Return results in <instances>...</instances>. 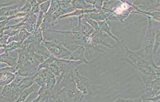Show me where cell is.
<instances>
[{"label":"cell","mask_w":160,"mask_h":102,"mask_svg":"<svg viewBox=\"0 0 160 102\" xmlns=\"http://www.w3.org/2000/svg\"><path fill=\"white\" fill-rule=\"evenodd\" d=\"M15 73L0 70V86L3 87L6 85L10 84L15 79Z\"/></svg>","instance_id":"obj_1"},{"label":"cell","mask_w":160,"mask_h":102,"mask_svg":"<svg viewBox=\"0 0 160 102\" xmlns=\"http://www.w3.org/2000/svg\"><path fill=\"white\" fill-rule=\"evenodd\" d=\"M18 56H12L10 54V52L8 51L0 55V61L6 63L10 67H14L16 66L18 61Z\"/></svg>","instance_id":"obj_2"},{"label":"cell","mask_w":160,"mask_h":102,"mask_svg":"<svg viewBox=\"0 0 160 102\" xmlns=\"http://www.w3.org/2000/svg\"><path fill=\"white\" fill-rule=\"evenodd\" d=\"M36 89H37V87L35 84L32 85L29 87L25 89L23 91L21 92L17 102H21L26 101V100H27L30 94L33 91H35Z\"/></svg>","instance_id":"obj_3"},{"label":"cell","mask_w":160,"mask_h":102,"mask_svg":"<svg viewBox=\"0 0 160 102\" xmlns=\"http://www.w3.org/2000/svg\"><path fill=\"white\" fill-rule=\"evenodd\" d=\"M5 47H6V51H8V52L13 51H15V50H18V49L22 48L23 43L12 41L11 42H9V44H6Z\"/></svg>","instance_id":"obj_4"},{"label":"cell","mask_w":160,"mask_h":102,"mask_svg":"<svg viewBox=\"0 0 160 102\" xmlns=\"http://www.w3.org/2000/svg\"><path fill=\"white\" fill-rule=\"evenodd\" d=\"M31 10H32V6L27 1H26V2L24 5L23 7H19V12H22V13H30V12H31Z\"/></svg>","instance_id":"obj_5"},{"label":"cell","mask_w":160,"mask_h":102,"mask_svg":"<svg viewBox=\"0 0 160 102\" xmlns=\"http://www.w3.org/2000/svg\"><path fill=\"white\" fill-rule=\"evenodd\" d=\"M28 2L31 4V5L32 6V10L31 12L33 14L35 13L38 11L39 10V6L38 5V1L37 0H26Z\"/></svg>","instance_id":"obj_6"},{"label":"cell","mask_w":160,"mask_h":102,"mask_svg":"<svg viewBox=\"0 0 160 102\" xmlns=\"http://www.w3.org/2000/svg\"><path fill=\"white\" fill-rule=\"evenodd\" d=\"M50 4V1H48L46 3H43L40 5V8H41V10H42V12H47L49 6Z\"/></svg>","instance_id":"obj_7"},{"label":"cell","mask_w":160,"mask_h":102,"mask_svg":"<svg viewBox=\"0 0 160 102\" xmlns=\"http://www.w3.org/2000/svg\"><path fill=\"white\" fill-rule=\"evenodd\" d=\"M12 2H9V3H0V9L2 7H3L4 6H9V5H12Z\"/></svg>","instance_id":"obj_8"},{"label":"cell","mask_w":160,"mask_h":102,"mask_svg":"<svg viewBox=\"0 0 160 102\" xmlns=\"http://www.w3.org/2000/svg\"><path fill=\"white\" fill-rule=\"evenodd\" d=\"M45 1H47V0H37V1H38L39 3H42V2H44Z\"/></svg>","instance_id":"obj_9"},{"label":"cell","mask_w":160,"mask_h":102,"mask_svg":"<svg viewBox=\"0 0 160 102\" xmlns=\"http://www.w3.org/2000/svg\"><path fill=\"white\" fill-rule=\"evenodd\" d=\"M2 89H3V87H2V86H0V96L1 95V93H2Z\"/></svg>","instance_id":"obj_10"}]
</instances>
